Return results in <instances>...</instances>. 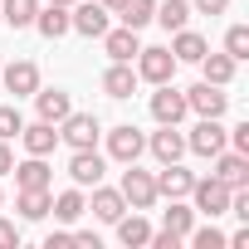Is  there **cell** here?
I'll list each match as a JSON object with an SVG mask.
<instances>
[{
	"mask_svg": "<svg viewBox=\"0 0 249 249\" xmlns=\"http://www.w3.org/2000/svg\"><path fill=\"white\" fill-rule=\"evenodd\" d=\"M122 200H127V210H152L161 196H157V181H152V171H142L137 161H127V171H122Z\"/></svg>",
	"mask_w": 249,
	"mask_h": 249,
	"instance_id": "obj_1",
	"label": "cell"
},
{
	"mask_svg": "<svg viewBox=\"0 0 249 249\" xmlns=\"http://www.w3.org/2000/svg\"><path fill=\"white\" fill-rule=\"evenodd\" d=\"M186 200H196V205H191L196 215H210V220H215V215H225V210H230V186H225V181H215V176H196V186H191V196H186Z\"/></svg>",
	"mask_w": 249,
	"mask_h": 249,
	"instance_id": "obj_2",
	"label": "cell"
},
{
	"mask_svg": "<svg viewBox=\"0 0 249 249\" xmlns=\"http://www.w3.org/2000/svg\"><path fill=\"white\" fill-rule=\"evenodd\" d=\"M98 137H103V122H98L93 112H69V117L59 122V142H69V152L98 147Z\"/></svg>",
	"mask_w": 249,
	"mask_h": 249,
	"instance_id": "obj_3",
	"label": "cell"
},
{
	"mask_svg": "<svg viewBox=\"0 0 249 249\" xmlns=\"http://www.w3.org/2000/svg\"><path fill=\"white\" fill-rule=\"evenodd\" d=\"M225 147H230V132L220 127V117H200L186 137V152H196V157H220Z\"/></svg>",
	"mask_w": 249,
	"mask_h": 249,
	"instance_id": "obj_4",
	"label": "cell"
},
{
	"mask_svg": "<svg viewBox=\"0 0 249 249\" xmlns=\"http://www.w3.org/2000/svg\"><path fill=\"white\" fill-rule=\"evenodd\" d=\"M176 69H181V64H176L171 49H161V44H157V49H137V78H147L152 88H157V83H171Z\"/></svg>",
	"mask_w": 249,
	"mask_h": 249,
	"instance_id": "obj_5",
	"label": "cell"
},
{
	"mask_svg": "<svg viewBox=\"0 0 249 249\" xmlns=\"http://www.w3.org/2000/svg\"><path fill=\"white\" fill-rule=\"evenodd\" d=\"M69 30H78L83 39H103L107 10L98 5V0H73V5H69Z\"/></svg>",
	"mask_w": 249,
	"mask_h": 249,
	"instance_id": "obj_6",
	"label": "cell"
},
{
	"mask_svg": "<svg viewBox=\"0 0 249 249\" xmlns=\"http://www.w3.org/2000/svg\"><path fill=\"white\" fill-rule=\"evenodd\" d=\"M186 112H191V107H186V93H181L176 83H157V93H152V117L166 122V127H181Z\"/></svg>",
	"mask_w": 249,
	"mask_h": 249,
	"instance_id": "obj_7",
	"label": "cell"
},
{
	"mask_svg": "<svg viewBox=\"0 0 249 249\" xmlns=\"http://www.w3.org/2000/svg\"><path fill=\"white\" fill-rule=\"evenodd\" d=\"M186 107H191L196 117H225V107H230V93L200 78L196 88H186Z\"/></svg>",
	"mask_w": 249,
	"mask_h": 249,
	"instance_id": "obj_8",
	"label": "cell"
},
{
	"mask_svg": "<svg viewBox=\"0 0 249 249\" xmlns=\"http://www.w3.org/2000/svg\"><path fill=\"white\" fill-rule=\"evenodd\" d=\"M103 176H107V161L98 157V147H83V152H73V157H69V181H73L78 191L98 186Z\"/></svg>",
	"mask_w": 249,
	"mask_h": 249,
	"instance_id": "obj_9",
	"label": "cell"
},
{
	"mask_svg": "<svg viewBox=\"0 0 249 249\" xmlns=\"http://www.w3.org/2000/svg\"><path fill=\"white\" fill-rule=\"evenodd\" d=\"M142 152H147V137L132 127V122H122V127H112V132H107V157H112V161L127 166V161H137Z\"/></svg>",
	"mask_w": 249,
	"mask_h": 249,
	"instance_id": "obj_10",
	"label": "cell"
},
{
	"mask_svg": "<svg viewBox=\"0 0 249 249\" xmlns=\"http://www.w3.org/2000/svg\"><path fill=\"white\" fill-rule=\"evenodd\" d=\"M152 181H157V196H166V200H186L191 186H196V171H186L181 161H161V171H157Z\"/></svg>",
	"mask_w": 249,
	"mask_h": 249,
	"instance_id": "obj_11",
	"label": "cell"
},
{
	"mask_svg": "<svg viewBox=\"0 0 249 249\" xmlns=\"http://www.w3.org/2000/svg\"><path fill=\"white\" fill-rule=\"evenodd\" d=\"M0 83H5L15 98H35V88H39V69L30 64V59H15V64H0Z\"/></svg>",
	"mask_w": 249,
	"mask_h": 249,
	"instance_id": "obj_12",
	"label": "cell"
},
{
	"mask_svg": "<svg viewBox=\"0 0 249 249\" xmlns=\"http://www.w3.org/2000/svg\"><path fill=\"white\" fill-rule=\"evenodd\" d=\"M103 49H107V59L112 64H132L137 59V49H142V39H137V30H127V25H107L103 30Z\"/></svg>",
	"mask_w": 249,
	"mask_h": 249,
	"instance_id": "obj_13",
	"label": "cell"
},
{
	"mask_svg": "<svg viewBox=\"0 0 249 249\" xmlns=\"http://www.w3.org/2000/svg\"><path fill=\"white\" fill-rule=\"evenodd\" d=\"M215 161V181H225L230 191H239V186H249V157L244 152H220V157H210Z\"/></svg>",
	"mask_w": 249,
	"mask_h": 249,
	"instance_id": "obj_14",
	"label": "cell"
},
{
	"mask_svg": "<svg viewBox=\"0 0 249 249\" xmlns=\"http://www.w3.org/2000/svg\"><path fill=\"white\" fill-rule=\"evenodd\" d=\"M10 171H15V186H20V191H49V186H54V171H49L44 157H25V161H15Z\"/></svg>",
	"mask_w": 249,
	"mask_h": 249,
	"instance_id": "obj_15",
	"label": "cell"
},
{
	"mask_svg": "<svg viewBox=\"0 0 249 249\" xmlns=\"http://www.w3.org/2000/svg\"><path fill=\"white\" fill-rule=\"evenodd\" d=\"M20 142H25V152L30 157H49L54 147H59V127H54V122H25V127H20Z\"/></svg>",
	"mask_w": 249,
	"mask_h": 249,
	"instance_id": "obj_16",
	"label": "cell"
},
{
	"mask_svg": "<svg viewBox=\"0 0 249 249\" xmlns=\"http://www.w3.org/2000/svg\"><path fill=\"white\" fill-rule=\"evenodd\" d=\"M35 107H39L44 122H54V127H59V122L73 112V98H69L64 88H35Z\"/></svg>",
	"mask_w": 249,
	"mask_h": 249,
	"instance_id": "obj_17",
	"label": "cell"
},
{
	"mask_svg": "<svg viewBox=\"0 0 249 249\" xmlns=\"http://www.w3.org/2000/svg\"><path fill=\"white\" fill-rule=\"evenodd\" d=\"M147 152H152L157 161H181V157H186V137H181V127H166V122H161V132L147 137Z\"/></svg>",
	"mask_w": 249,
	"mask_h": 249,
	"instance_id": "obj_18",
	"label": "cell"
},
{
	"mask_svg": "<svg viewBox=\"0 0 249 249\" xmlns=\"http://www.w3.org/2000/svg\"><path fill=\"white\" fill-rule=\"evenodd\" d=\"M103 93L117 98V103L132 98V93H137V69H132V64H107V73H103Z\"/></svg>",
	"mask_w": 249,
	"mask_h": 249,
	"instance_id": "obj_19",
	"label": "cell"
},
{
	"mask_svg": "<svg viewBox=\"0 0 249 249\" xmlns=\"http://www.w3.org/2000/svg\"><path fill=\"white\" fill-rule=\"evenodd\" d=\"M88 210H93L103 225H112L122 210H127V200H122V191H112V186H103V181H98V186H93V200H88Z\"/></svg>",
	"mask_w": 249,
	"mask_h": 249,
	"instance_id": "obj_20",
	"label": "cell"
},
{
	"mask_svg": "<svg viewBox=\"0 0 249 249\" xmlns=\"http://www.w3.org/2000/svg\"><path fill=\"white\" fill-rule=\"evenodd\" d=\"M35 30L44 39H64L69 35V5H39L35 10Z\"/></svg>",
	"mask_w": 249,
	"mask_h": 249,
	"instance_id": "obj_21",
	"label": "cell"
},
{
	"mask_svg": "<svg viewBox=\"0 0 249 249\" xmlns=\"http://www.w3.org/2000/svg\"><path fill=\"white\" fill-rule=\"evenodd\" d=\"M234 69H239V59H230V54H210V49H205V59H200V73H205V83H215V88H230V83H234Z\"/></svg>",
	"mask_w": 249,
	"mask_h": 249,
	"instance_id": "obj_22",
	"label": "cell"
},
{
	"mask_svg": "<svg viewBox=\"0 0 249 249\" xmlns=\"http://www.w3.org/2000/svg\"><path fill=\"white\" fill-rule=\"evenodd\" d=\"M49 210H54V220H64V225H73L78 215H88V200H83V191H78V186H69V191H59V196H49Z\"/></svg>",
	"mask_w": 249,
	"mask_h": 249,
	"instance_id": "obj_23",
	"label": "cell"
},
{
	"mask_svg": "<svg viewBox=\"0 0 249 249\" xmlns=\"http://www.w3.org/2000/svg\"><path fill=\"white\" fill-rule=\"evenodd\" d=\"M112 225H117V239H122V244H127V249H142V244L152 239V225H147V220H142L137 210H132V215H127V210H122V215H117Z\"/></svg>",
	"mask_w": 249,
	"mask_h": 249,
	"instance_id": "obj_24",
	"label": "cell"
},
{
	"mask_svg": "<svg viewBox=\"0 0 249 249\" xmlns=\"http://www.w3.org/2000/svg\"><path fill=\"white\" fill-rule=\"evenodd\" d=\"M166 35H176V30H186L191 25V0H157V15H152Z\"/></svg>",
	"mask_w": 249,
	"mask_h": 249,
	"instance_id": "obj_25",
	"label": "cell"
},
{
	"mask_svg": "<svg viewBox=\"0 0 249 249\" xmlns=\"http://www.w3.org/2000/svg\"><path fill=\"white\" fill-rule=\"evenodd\" d=\"M205 35H196V30H176V39H171V54H176V64H200L205 59Z\"/></svg>",
	"mask_w": 249,
	"mask_h": 249,
	"instance_id": "obj_26",
	"label": "cell"
},
{
	"mask_svg": "<svg viewBox=\"0 0 249 249\" xmlns=\"http://www.w3.org/2000/svg\"><path fill=\"white\" fill-rule=\"evenodd\" d=\"M35 10H39V0H0V20H5L10 30H30Z\"/></svg>",
	"mask_w": 249,
	"mask_h": 249,
	"instance_id": "obj_27",
	"label": "cell"
},
{
	"mask_svg": "<svg viewBox=\"0 0 249 249\" xmlns=\"http://www.w3.org/2000/svg\"><path fill=\"white\" fill-rule=\"evenodd\" d=\"M117 15H122V25H127V30H147L152 15H157V0H122Z\"/></svg>",
	"mask_w": 249,
	"mask_h": 249,
	"instance_id": "obj_28",
	"label": "cell"
},
{
	"mask_svg": "<svg viewBox=\"0 0 249 249\" xmlns=\"http://www.w3.org/2000/svg\"><path fill=\"white\" fill-rule=\"evenodd\" d=\"M191 225H196V210L186 205V200H171V210H161V230H171V234H191Z\"/></svg>",
	"mask_w": 249,
	"mask_h": 249,
	"instance_id": "obj_29",
	"label": "cell"
},
{
	"mask_svg": "<svg viewBox=\"0 0 249 249\" xmlns=\"http://www.w3.org/2000/svg\"><path fill=\"white\" fill-rule=\"evenodd\" d=\"M15 210H20V220H44L49 215V191H20Z\"/></svg>",
	"mask_w": 249,
	"mask_h": 249,
	"instance_id": "obj_30",
	"label": "cell"
},
{
	"mask_svg": "<svg viewBox=\"0 0 249 249\" xmlns=\"http://www.w3.org/2000/svg\"><path fill=\"white\" fill-rule=\"evenodd\" d=\"M20 127H25V117H20V107H15V103H0V142H10V137H20Z\"/></svg>",
	"mask_w": 249,
	"mask_h": 249,
	"instance_id": "obj_31",
	"label": "cell"
},
{
	"mask_svg": "<svg viewBox=\"0 0 249 249\" xmlns=\"http://www.w3.org/2000/svg\"><path fill=\"white\" fill-rule=\"evenodd\" d=\"M225 54H230V59H249V25H230V35H225Z\"/></svg>",
	"mask_w": 249,
	"mask_h": 249,
	"instance_id": "obj_32",
	"label": "cell"
},
{
	"mask_svg": "<svg viewBox=\"0 0 249 249\" xmlns=\"http://www.w3.org/2000/svg\"><path fill=\"white\" fill-rule=\"evenodd\" d=\"M186 239H191L196 249H225V234H220L215 225H200V230L191 225V234H186Z\"/></svg>",
	"mask_w": 249,
	"mask_h": 249,
	"instance_id": "obj_33",
	"label": "cell"
},
{
	"mask_svg": "<svg viewBox=\"0 0 249 249\" xmlns=\"http://www.w3.org/2000/svg\"><path fill=\"white\" fill-rule=\"evenodd\" d=\"M0 249H20V225H10L0 215Z\"/></svg>",
	"mask_w": 249,
	"mask_h": 249,
	"instance_id": "obj_34",
	"label": "cell"
},
{
	"mask_svg": "<svg viewBox=\"0 0 249 249\" xmlns=\"http://www.w3.org/2000/svg\"><path fill=\"white\" fill-rule=\"evenodd\" d=\"M147 244H152V249H181V234H171V230H152Z\"/></svg>",
	"mask_w": 249,
	"mask_h": 249,
	"instance_id": "obj_35",
	"label": "cell"
},
{
	"mask_svg": "<svg viewBox=\"0 0 249 249\" xmlns=\"http://www.w3.org/2000/svg\"><path fill=\"white\" fill-rule=\"evenodd\" d=\"M191 10H200V15H225L230 0H191Z\"/></svg>",
	"mask_w": 249,
	"mask_h": 249,
	"instance_id": "obj_36",
	"label": "cell"
},
{
	"mask_svg": "<svg viewBox=\"0 0 249 249\" xmlns=\"http://www.w3.org/2000/svg\"><path fill=\"white\" fill-rule=\"evenodd\" d=\"M230 142H234V152H244V157H249V122H239V127L230 132Z\"/></svg>",
	"mask_w": 249,
	"mask_h": 249,
	"instance_id": "obj_37",
	"label": "cell"
},
{
	"mask_svg": "<svg viewBox=\"0 0 249 249\" xmlns=\"http://www.w3.org/2000/svg\"><path fill=\"white\" fill-rule=\"evenodd\" d=\"M64 244H73V234H69V230H54V234L44 239V249H64Z\"/></svg>",
	"mask_w": 249,
	"mask_h": 249,
	"instance_id": "obj_38",
	"label": "cell"
},
{
	"mask_svg": "<svg viewBox=\"0 0 249 249\" xmlns=\"http://www.w3.org/2000/svg\"><path fill=\"white\" fill-rule=\"evenodd\" d=\"M10 166H15V152H10V142H0V176H10Z\"/></svg>",
	"mask_w": 249,
	"mask_h": 249,
	"instance_id": "obj_39",
	"label": "cell"
},
{
	"mask_svg": "<svg viewBox=\"0 0 249 249\" xmlns=\"http://www.w3.org/2000/svg\"><path fill=\"white\" fill-rule=\"evenodd\" d=\"M73 244H83V249H98V234H93V230H78V234H73Z\"/></svg>",
	"mask_w": 249,
	"mask_h": 249,
	"instance_id": "obj_40",
	"label": "cell"
},
{
	"mask_svg": "<svg viewBox=\"0 0 249 249\" xmlns=\"http://www.w3.org/2000/svg\"><path fill=\"white\" fill-rule=\"evenodd\" d=\"M225 244H230V249H244V244H249V225H244V230H234Z\"/></svg>",
	"mask_w": 249,
	"mask_h": 249,
	"instance_id": "obj_41",
	"label": "cell"
},
{
	"mask_svg": "<svg viewBox=\"0 0 249 249\" xmlns=\"http://www.w3.org/2000/svg\"><path fill=\"white\" fill-rule=\"evenodd\" d=\"M98 5H103V10H117V5H122V0H98Z\"/></svg>",
	"mask_w": 249,
	"mask_h": 249,
	"instance_id": "obj_42",
	"label": "cell"
},
{
	"mask_svg": "<svg viewBox=\"0 0 249 249\" xmlns=\"http://www.w3.org/2000/svg\"><path fill=\"white\" fill-rule=\"evenodd\" d=\"M49 5H73V0H49Z\"/></svg>",
	"mask_w": 249,
	"mask_h": 249,
	"instance_id": "obj_43",
	"label": "cell"
},
{
	"mask_svg": "<svg viewBox=\"0 0 249 249\" xmlns=\"http://www.w3.org/2000/svg\"><path fill=\"white\" fill-rule=\"evenodd\" d=\"M0 205H5V191H0Z\"/></svg>",
	"mask_w": 249,
	"mask_h": 249,
	"instance_id": "obj_44",
	"label": "cell"
},
{
	"mask_svg": "<svg viewBox=\"0 0 249 249\" xmlns=\"http://www.w3.org/2000/svg\"><path fill=\"white\" fill-rule=\"evenodd\" d=\"M0 25H5V20H0Z\"/></svg>",
	"mask_w": 249,
	"mask_h": 249,
	"instance_id": "obj_45",
	"label": "cell"
}]
</instances>
